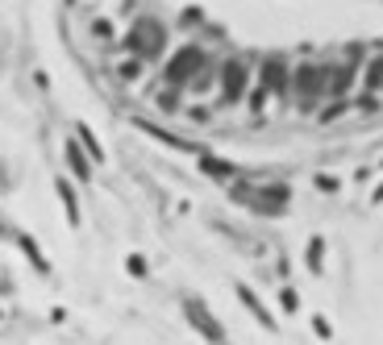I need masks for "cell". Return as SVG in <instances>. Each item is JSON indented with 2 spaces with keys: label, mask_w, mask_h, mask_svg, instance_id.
I'll return each mask as SVG.
<instances>
[{
  "label": "cell",
  "mask_w": 383,
  "mask_h": 345,
  "mask_svg": "<svg viewBox=\"0 0 383 345\" xmlns=\"http://www.w3.org/2000/svg\"><path fill=\"white\" fill-rule=\"evenodd\" d=\"M321 250H325V242L313 237V242H309V267H321Z\"/></svg>",
  "instance_id": "cell-16"
},
{
  "label": "cell",
  "mask_w": 383,
  "mask_h": 345,
  "mask_svg": "<svg viewBox=\"0 0 383 345\" xmlns=\"http://www.w3.org/2000/svg\"><path fill=\"white\" fill-rule=\"evenodd\" d=\"M246 83H250V67H246L242 58H229V62L221 67V96H225V100H238V96L246 92Z\"/></svg>",
  "instance_id": "cell-6"
},
{
  "label": "cell",
  "mask_w": 383,
  "mask_h": 345,
  "mask_svg": "<svg viewBox=\"0 0 383 345\" xmlns=\"http://www.w3.org/2000/svg\"><path fill=\"white\" fill-rule=\"evenodd\" d=\"M75 133H79V142L88 146V158H92V162H104V150H100V142H96V133H92V129H88L83 121L75 125Z\"/></svg>",
  "instance_id": "cell-13"
},
{
  "label": "cell",
  "mask_w": 383,
  "mask_h": 345,
  "mask_svg": "<svg viewBox=\"0 0 383 345\" xmlns=\"http://www.w3.org/2000/svg\"><path fill=\"white\" fill-rule=\"evenodd\" d=\"M342 108H346V100H342V104H334V108H325V117H321V121H338V117H342Z\"/></svg>",
  "instance_id": "cell-19"
},
{
  "label": "cell",
  "mask_w": 383,
  "mask_h": 345,
  "mask_svg": "<svg viewBox=\"0 0 383 345\" xmlns=\"http://www.w3.org/2000/svg\"><path fill=\"white\" fill-rule=\"evenodd\" d=\"M138 71H142V62H125V67H121V75H125V79H133Z\"/></svg>",
  "instance_id": "cell-20"
},
{
  "label": "cell",
  "mask_w": 383,
  "mask_h": 345,
  "mask_svg": "<svg viewBox=\"0 0 383 345\" xmlns=\"http://www.w3.org/2000/svg\"><path fill=\"white\" fill-rule=\"evenodd\" d=\"M288 58H279V54H271L267 62H263V71H259V87H254V108H263V100L267 96H284L288 92Z\"/></svg>",
  "instance_id": "cell-2"
},
{
  "label": "cell",
  "mask_w": 383,
  "mask_h": 345,
  "mask_svg": "<svg viewBox=\"0 0 383 345\" xmlns=\"http://www.w3.org/2000/svg\"><path fill=\"white\" fill-rule=\"evenodd\" d=\"M317 187H321V192H338V179H334V175H317Z\"/></svg>",
  "instance_id": "cell-17"
},
{
  "label": "cell",
  "mask_w": 383,
  "mask_h": 345,
  "mask_svg": "<svg viewBox=\"0 0 383 345\" xmlns=\"http://www.w3.org/2000/svg\"><path fill=\"white\" fill-rule=\"evenodd\" d=\"M17 242H21V250H25V258H29V262H33V267H38L42 275H50V262L42 258V250H38V242H33L29 233H17Z\"/></svg>",
  "instance_id": "cell-12"
},
{
  "label": "cell",
  "mask_w": 383,
  "mask_h": 345,
  "mask_svg": "<svg viewBox=\"0 0 383 345\" xmlns=\"http://www.w3.org/2000/svg\"><path fill=\"white\" fill-rule=\"evenodd\" d=\"M63 154H67V167H71L83 183H92V158H83V150H79L75 142H67V146H63Z\"/></svg>",
  "instance_id": "cell-9"
},
{
  "label": "cell",
  "mask_w": 383,
  "mask_h": 345,
  "mask_svg": "<svg viewBox=\"0 0 383 345\" xmlns=\"http://www.w3.org/2000/svg\"><path fill=\"white\" fill-rule=\"evenodd\" d=\"M355 87V62L350 67H325V96H346Z\"/></svg>",
  "instance_id": "cell-8"
},
{
  "label": "cell",
  "mask_w": 383,
  "mask_h": 345,
  "mask_svg": "<svg viewBox=\"0 0 383 345\" xmlns=\"http://www.w3.org/2000/svg\"><path fill=\"white\" fill-rule=\"evenodd\" d=\"M184 312H188V321H192L209 342H221V337H225V333H221V325H217V321H209V308H204L200 300H184Z\"/></svg>",
  "instance_id": "cell-7"
},
{
  "label": "cell",
  "mask_w": 383,
  "mask_h": 345,
  "mask_svg": "<svg viewBox=\"0 0 383 345\" xmlns=\"http://www.w3.org/2000/svg\"><path fill=\"white\" fill-rule=\"evenodd\" d=\"M238 296H242V304H246V308H250V312H254V317H259V321H263V325H267V329H271V325H275V321H271V317H267V308H263V304H259V296H254V292H250V287H242V283H238Z\"/></svg>",
  "instance_id": "cell-14"
},
{
  "label": "cell",
  "mask_w": 383,
  "mask_h": 345,
  "mask_svg": "<svg viewBox=\"0 0 383 345\" xmlns=\"http://www.w3.org/2000/svg\"><path fill=\"white\" fill-rule=\"evenodd\" d=\"M288 87H296L300 108H313V104L325 96V67H317V62L296 67V75H288Z\"/></svg>",
  "instance_id": "cell-3"
},
{
  "label": "cell",
  "mask_w": 383,
  "mask_h": 345,
  "mask_svg": "<svg viewBox=\"0 0 383 345\" xmlns=\"http://www.w3.org/2000/svg\"><path fill=\"white\" fill-rule=\"evenodd\" d=\"M363 87H367L371 96L380 92V54H375V50H371V58H367V75H363Z\"/></svg>",
  "instance_id": "cell-15"
},
{
  "label": "cell",
  "mask_w": 383,
  "mask_h": 345,
  "mask_svg": "<svg viewBox=\"0 0 383 345\" xmlns=\"http://www.w3.org/2000/svg\"><path fill=\"white\" fill-rule=\"evenodd\" d=\"M125 50L129 54H138V58H158L163 54V25L158 21H150V17H142L138 25H133V33L125 37Z\"/></svg>",
  "instance_id": "cell-1"
},
{
  "label": "cell",
  "mask_w": 383,
  "mask_h": 345,
  "mask_svg": "<svg viewBox=\"0 0 383 345\" xmlns=\"http://www.w3.org/2000/svg\"><path fill=\"white\" fill-rule=\"evenodd\" d=\"M54 192H58V200H63V208H67V225H79V204H75L71 183H67V179H58V183H54Z\"/></svg>",
  "instance_id": "cell-11"
},
{
  "label": "cell",
  "mask_w": 383,
  "mask_h": 345,
  "mask_svg": "<svg viewBox=\"0 0 383 345\" xmlns=\"http://www.w3.org/2000/svg\"><path fill=\"white\" fill-rule=\"evenodd\" d=\"M200 67H209V54H204L200 46H184V50L167 62V87H188V79H192Z\"/></svg>",
  "instance_id": "cell-5"
},
{
  "label": "cell",
  "mask_w": 383,
  "mask_h": 345,
  "mask_svg": "<svg viewBox=\"0 0 383 345\" xmlns=\"http://www.w3.org/2000/svg\"><path fill=\"white\" fill-rule=\"evenodd\" d=\"M234 196L242 200V204H250L254 212H263V217H271V212H279V208H288V200H292V192L284 187V183H271V187H234Z\"/></svg>",
  "instance_id": "cell-4"
},
{
  "label": "cell",
  "mask_w": 383,
  "mask_h": 345,
  "mask_svg": "<svg viewBox=\"0 0 383 345\" xmlns=\"http://www.w3.org/2000/svg\"><path fill=\"white\" fill-rule=\"evenodd\" d=\"M279 300H284V308H288V312L296 308V292H279Z\"/></svg>",
  "instance_id": "cell-21"
},
{
  "label": "cell",
  "mask_w": 383,
  "mask_h": 345,
  "mask_svg": "<svg viewBox=\"0 0 383 345\" xmlns=\"http://www.w3.org/2000/svg\"><path fill=\"white\" fill-rule=\"evenodd\" d=\"M200 171L213 175V179H238V167H234V162H225V158H209V154L200 158Z\"/></svg>",
  "instance_id": "cell-10"
},
{
  "label": "cell",
  "mask_w": 383,
  "mask_h": 345,
  "mask_svg": "<svg viewBox=\"0 0 383 345\" xmlns=\"http://www.w3.org/2000/svg\"><path fill=\"white\" fill-rule=\"evenodd\" d=\"M129 275H138V279H142V275H146V262H142V258H138V254H133V258H129Z\"/></svg>",
  "instance_id": "cell-18"
}]
</instances>
